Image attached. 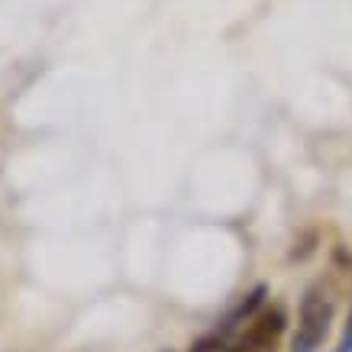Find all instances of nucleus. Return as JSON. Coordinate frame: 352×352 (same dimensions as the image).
I'll use <instances>...</instances> for the list:
<instances>
[{"mask_svg": "<svg viewBox=\"0 0 352 352\" xmlns=\"http://www.w3.org/2000/svg\"><path fill=\"white\" fill-rule=\"evenodd\" d=\"M285 330H288V314L278 304L265 307L245 323V330L233 342H226L223 352H278Z\"/></svg>", "mask_w": 352, "mask_h": 352, "instance_id": "2", "label": "nucleus"}, {"mask_svg": "<svg viewBox=\"0 0 352 352\" xmlns=\"http://www.w3.org/2000/svg\"><path fill=\"white\" fill-rule=\"evenodd\" d=\"M336 352H352V310H349V317H346V327H342V336H340Z\"/></svg>", "mask_w": 352, "mask_h": 352, "instance_id": "3", "label": "nucleus"}, {"mask_svg": "<svg viewBox=\"0 0 352 352\" xmlns=\"http://www.w3.org/2000/svg\"><path fill=\"white\" fill-rule=\"evenodd\" d=\"M330 323H333V298L330 291L317 281L300 298L298 330H294V340H291V352H320V346L330 336Z\"/></svg>", "mask_w": 352, "mask_h": 352, "instance_id": "1", "label": "nucleus"}]
</instances>
